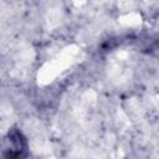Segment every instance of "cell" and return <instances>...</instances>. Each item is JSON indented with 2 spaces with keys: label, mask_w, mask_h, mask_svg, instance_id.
I'll return each mask as SVG.
<instances>
[{
  "label": "cell",
  "mask_w": 159,
  "mask_h": 159,
  "mask_svg": "<svg viewBox=\"0 0 159 159\" xmlns=\"http://www.w3.org/2000/svg\"><path fill=\"white\" fill-rule=\"evenodd\" d=\"M27 154V142L24 134L12 128L7 132L2 142L1 159H25Z\"/></svg>",
  "instance_id": "cell-1"
}]
</instances>
